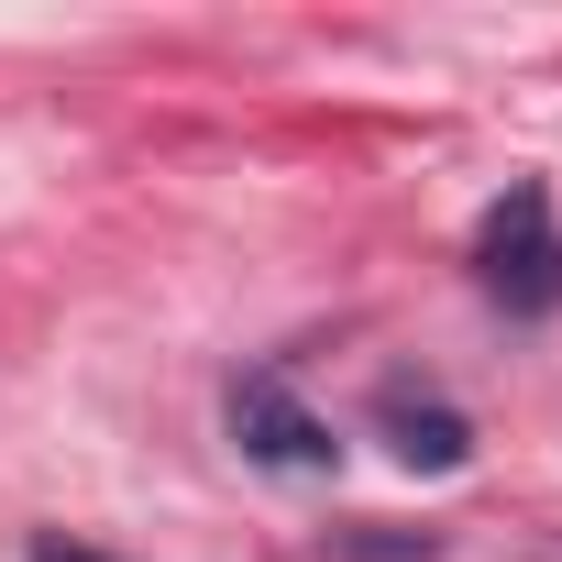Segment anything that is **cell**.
<instances>
[{"label": "cell", "mask_w": 562, "mask_h": 562, "mask_svg": "<svg viewBox=\"0 0 562 562\" xmlns=\"http://www.w3.org/2000/svg\"><path fill=\"white\" fill-rule=\"evenodd\" d=\"M221 408H232V441H243L254 463H276V474H331V463H342L331 419H321L288 375H265V364H254V375H232V397H221Z\"/></svg>", "instance_id": "cell-1"}, {"label": "cell", "mask_w": 562, "mask_h": 562, "mask_svg": "<svg viewBox=\"0 0 562 562\" xmlns=\"http://www.w3.org/2000/svg\"><path fill=\"white\" fill-rule=\"evenodd\" d=\"M474 265H485V288L518 299V310H540V299L562 288V254H551V210H540V188H507V199L485 210Z\"/></svg>", "instance_id": "cell-2"}, {"label": "cell", "mask_w": 562, "mask_h": 562, "mask_svg": "<svg viewBox=\"0 0 562 562\" xmlns=\"http://www.w3.org/2000/svg\"><path fill=\"white\" fill-rule=\"evenodd\" d=\"M375 430H386V452H397L408 474H463V463H474L463 408H452V397H430V386H408V375H386V386H375Z\"/></svg>", "instance_id": "cell-3"}, {"label": "cell", "mask_w": 562, "mask_h": 562, "mask_svg": "<svg viewBox=\"0 0 562 562\" xmlns=\"http://www.w3.org/2000/svg\"><path fill=\"white\" fill-rule=\"evenodd\" d=\"M34 562H111V551H67V540H45V551H34Z\"/></svg>", "instance_id": "cell-4"}]
</instances>
